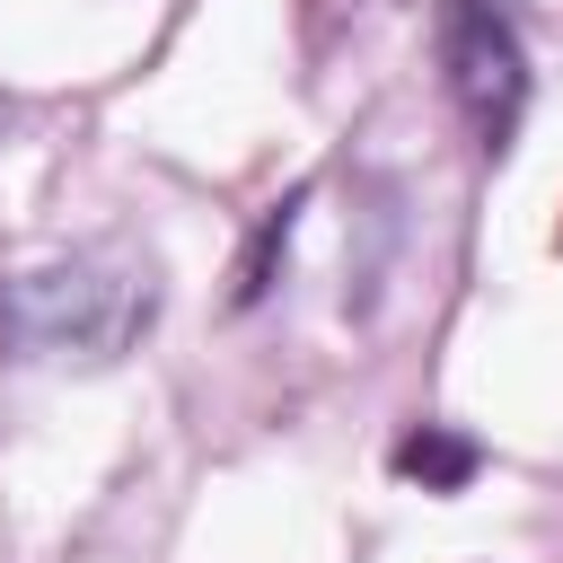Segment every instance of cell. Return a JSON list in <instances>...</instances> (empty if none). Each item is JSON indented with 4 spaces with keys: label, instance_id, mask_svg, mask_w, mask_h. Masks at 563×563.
Here are the masks:
<instances>
[{
    "label": "cell",
    "instance_id": "cell-1",
    "mask_svg": "<svg viewBox=\"0 0 563 563\" xmlns=\"http://www.w3.org/2000/svg\"><path fill=\"white\" fill-rule=\"evenodd\" d=\"M158 317V273L123 246H88L62 255L44 273H18L0 290V343L18 361H70V369H106L123 361Z\"/></svg>",
    "mask_w": 563,
    "mask_h": 563
},
{
    "label": "cell",
    "instance_id": "cell-2",
    "mask_svg": "<svg viewBox=\"0 0 563 563\" xmlns=\"http://www.w3.org/2000/svg\"><path fill=\"white\" fill-rule=\"evenodd\" d=\"M440 79H449V106L466 114L475 150L501 158L519 141V114H528V44L493 0H449L440 9Z\"/></svg>",
    "mask_w": 563,
    "mask_h": 563
},
{
    "label": "cell",
    "instance_id": "cell-3",
    "mask_svg": "<svg viewBox=\"0 0 563 563\" xmlns=\"http://www.w3.org/2000/svg\"><path fill=\"white\" fill-rule=\"evenodd\" d=\"M387 466H396L405 484H422V493H466V484L484 475V449H475L466 431H449V422H413V431L387 449Z\"/></svg>",
    "mask_w": 563,
    "mask_h": 563
},
{
    "label": "cell",
    "instance_id": "cell-4",
    "mask_svg": "<svg viewBox=\"0 0 563 563\" xmlns=\"http://www.w3.org/2000/svg\"><path fill=\"white\" fill-rule=\"evenodd\" d=\"M299 211H308V185H290V194H282V202L255 220V238H246V264H238V290H229L238 308H255V299L282 282V264H290V238H299Z\"/></svg>",
    "mask_w": 563,
    "mask_h": 563
}]
</instances>
